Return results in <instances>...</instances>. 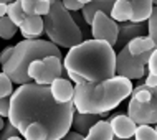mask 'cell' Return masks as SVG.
I'll use <instances>...</instances> for the list:
<instances>
[{"instance_id": "cell-1", "label": "cell", "mask_w": 157, "mask_h": 140, "mask_svg": "<svg viewBox=\"0 0 157 140\" xmlns=\"http://www.w3.org/2000/svg\"><path fill=\"white\" fill-rule=\"evenodd\" d=\"M73 114V101L66 104L56 102L50 86L36 83L22 84L10 96L8 120L20 134L27 125L40 124L48 130L50 140H60L70 132Z\"/></svg>"}, {"instance_id": "cell-2", "label": "cell", "mask_w": 157, "mask_h": 140, "mask_svg": "<svg viewBox=\"0 0 157 140\" xmlns=\"http://www.w3.org/2000/svg\"><path fill=\"white\" fill-rule=\"evenodd\" d=\"M68 79L79 83H101L116 76V51L101 40H84L70 48L63 59Z\"/></svg>"}, {"instance_id": "cell-3", "label": "cell", "mask_w": 157, "mask_h": 140, "mask_svg": "<svg viewBox=\"0 0 157 140\" xmlns=\"http://www.w3.org/2000/svg\"><path fill=\"white\" fill-rule=\"evenodd\" d=\"M132 92V81L113 76L101 83H79L75 86L73 105L76 112L108 114Z\"/></svg>"}, {"instance_id": "cell-4", "label": "cell", "mask_w": 157, "mask_h": 140, "mask_svg": "<svg viewBox=\"0 0 157 140\" xmlns=\"http://www.w3.org/2000/svg\"><path fill=\"white\" fill-rule=\"evenodd\" d=\"M46 56L61 58V51L55 43L45 40H23L13 46V53L10 59L2 66V73H5L12 83L15 84H28L32 79L28 78V66L35 59H43Z\"/></svg>"}, {"instance_id": "cell-5", "label": "cell", "mask_w": 157, "mask_h": 140, "mask_svg": "<svg viewBox=\"0 0 157 140\" xmlns=\"http://www.w3.org/2000/svg\"><path fill=\"white\" fill-rule=\"evenodd\" d=\"M43 27L50 41L55 43L58 48L60 46L73 48L84 41L81 30L75 23L71 12H68L63 7L61 0H52V8L48 15L43 17Z\"/></svg>"}, {"instance_id": "cell-6", "label": "cell", "mask_w": 157, "mask_h": 140, "mask_svg": "<svg viewBox=\"0 0 157 140\" xmlns=\"http://www.w3.org/2000/svg\"><path fill=\"white\" fill-rule=\"evenodd\" d=\"M28 78L36 84L50 86L55 79L63 78L65 68H63V59L56 56H46L43 59H35L28 66Z\"/></svg>"}, {"instance_id": "cell-7", "label": "cell", "mask_w": 157, "mask_h": 140, "mask_svg": "<svg viewBox=\"0 0 157 140\" xmlns=\"http://www.w3.org/2000/svg\"><path fill=\"white\" fill-rule=\"evenodd\" d=\"M152 51H146L142 54H134L129 53L127 46L119 50V53H116V76H122L127 79H142L146 74V66L147 61L151 58Z\"/></svg>"}, {"instance_id": "cell-8", "label": "cell", "mask_w": 157, "mask_h": 140, "mask_svg": "<svg viewBox=\"0 0 157 140\" xmlns=\"http://www.w3.org/2000/svg\"><path fill=\"white\" fill-rule=\"evenodd\" d=\"M127 116L137 125H152L157 124V96L149 101H136L129 99L127 104Z\"/></svg>"}, {"instance_id": "cell-9", "label": "cell", "mask_w": 157, "mask_h": 140, "mask_svg": "<svg viewBox=\"0 0 157 140\" xmlns=\"http://www.w3.org/2000/svg\"><path fill=\"white\" fill-rule=\"evenodd\" d=\"M91 36L93 40L106 41L114 48L117 41V23L104 12H98L91 23Z\"/></svg>"}, {"instance_id": "cell-10", "label": "cell", "mask_w": 157, "mask_h": 140, "mask_svg": "<svg viewBox=\"0 0 157 140\" xmlns=\"http://www.w3.org/2000/svg\"><path fill=\"white\" fill-rule=\"evenodd\" d=\"M146 30H147L146 22H141V23H132V22L117 23V41H116L114 46L124 48L131 40L146 35Z\"/></svg>"}, {"instance_id": "cell-11", "label": "cell", "mask_w": 157, "mask_h": 140, "mask_svg": "<svg viewBox=\"0 0 157 140\" xmlns=\"http://www.w3.org/2000/svg\"><path fill=\"white\" fill-rule=\"evenodd\" d=\"M113 134L116 138H132L137 129V124L131 119L127 114H119V116H113L109 119Z\"/></svg>"}, {"instance_id": "cell-12", "label": "cell", "mask_w": 157, "mask_h": 140, "mask_svg": "<svg viewBox=\"0 0 157 140\" xmlns=\"http://www.w3.org/2000/svg\"><path fill=\"white\" fill-rule=\"evenodd\" d=\"M50 92H52L53 99L60 104H66L73 101L75 94V86L71 84L70 79L66 78H58L50 84Z\"/></svg>"}, {"instance_id": "cell-13", "label": "cell", "mask_w": 157, "mask_h": 140, "mask_svg": "<svg viewBox=\"0 0 157 140\" xmlns=\"http://www.w3.org/2000/svg\"><path fill=\"white\" fill-rule=\"evenodd\" d=\"M20 33L23 35L25 40H38V36L43 35V17L40 15H27L25 20L20 25Z\"/></svg>"}, {"instance_id": "cell-14", "label": "cell", "mask_w": 157, "mask_h": 140, "mask_svg": "<svg viewBox=\"0 0 157 140\" xmlns=\"http://www.w3.org/2000/svg\"><path fill=\"white\" fill-rule=\"evenodd\" d=\"M108 114H83V112H76L73 114V120H71V129L75 132L86 135L90 132V129L96 122H99L101 119H104Z\"/></svg>"}, {"instance_id": "cell-15", "label": "cell", "mask_w": 157, "mask_h": 140, "mask_svg": "<svg viewBox=\"0 0 157 140\" xmlns=\"http://www.w3.org/2000/svg\"><path fill=\"white\" fill-rule=\"evenodd\" d=\"M114 2H116V0H91L90 3H86V5L81 8V15H83L84 22L88 25H91L93 18H94V15L98 12H104L106 15H109L113 10Z\"/></svg>"}, {"instance_id": "cell-16", "label": "cell", "mask_w": 157, "mask_h": 140, "mask_svg": "<svg viewBox=\"0 0 157 140\" xmlns=\"http://www.w3.org/2000/svg\"><path fill=\"white\" fill-rule=\"evenodd\" d=\"M124 2L132 8V17L131 22L132 23H141L149 18L152 12V0H124Z\"/></svg>"}, {"instance_id": "cell-17", "label": "cell", "mask_w": 157, "mask_h": 140, "mask_svg": "<svg viewBox=\"0 0 157 140\" xmlns=\"http://www.w3.org/2000/svg\"><path fill=\"white\" fill-rule=\"evenodd\" d=\"M83 140H114V134L109 120L101 119L90 129V132L83 137Z\"/></svg>"}, {"instance_id": "cell-18", "label": "cell", "mask_w": 157, "mask_h": 140, "mask_svg": "<svg viewBox=\"0 0 157 140\" xmlns=\"http://www.w3.org/2000/svg\"><path fill=\"white\" fill-rule=\"evenodd\" d=\"M126 46H127V50H129V53L134 54V56L142 54V53H146V51H152V50H155L154 41H152L149 36H146V35H144V36H137V38H134V40H131Z\"/></svg>"}, {"instance_id": "cell-19", "label": "cell", "mask_w": 157, "mask_h": 140, "mask_svg": "<svg viewBox=\"0 0 157 140\" xmlns=\"http://www.w3.org/2000/svg\"><path fill=\"white\" fill-rule=\"evenodd\" d=\"M109 17L114 20L116 23H124V22H131V17H132V8H131L124 0H116L113 5V10Z\"/></svg>"}, {"instance_id": "cell-20", "label": "cell", "mask_w": 157, "mask_h": 140, "mask_svg": "<svg viewBox=\"0 0 157 140\" xmlns=\"http://www.w3.org/2000/svg\"><path fill=\"white\" fill-rule=\"evenodd\" d=\"M7 17L13 22L15 27H20L22 25V22L25 20V12H23V8L22 5H20V0H15V2H10L8 3V7H7Z\"/></svg>"}, {"instance_id": "cell-21", "label": "cell", "mask_w": 157, "mask_h": 140, "mask_svg": "<svg viewBox=\"0 0 157 140\" xmlns=\"http://www.w3.org/2000/svg\"><path fill=\"white\" fill-rule=\"evenodd\" d=\"M17 30L18 27H15L13 22L5 15V17H0V38L3 40H12L17 35Z\"/></svg>"}, {"instance_id": "cell-22", "label": "cell", "mask_w": 157, "mask_h": 140, "mask_svg": "<svg viewBox=\"0 0 157 140\" xmlns=\"http://www.w3.org/2000/svg\"><path fill=\"white\" fill-rule=\"evenodd\" d=\"M134 140H157V130L151 125H137Z\"/></svg>"}, {"instance_id": "cell-23", "label": "cell", "mask_w": 157, "mask_h": 140, "mask_svg": "<svg viewBox=\"0 0 157 140\" xmlns=\"http://www.w3.org/2000/svg\"><path fill=\"white\" fill-rule=\"evenodd\" d=\"M147 33H149L147 36L154 41V45L157 48V5L152 7V12H151L149 18H147Z\"/></svg>"}, {"instance_id": "cell-24", "label": "cell", "mask_w": 157, "mask_h": 140, "mask_svg": "<svg viewBox=\"0 0 157 140\" xmlns=\"http://www.w3.org/2000/svg\"><path fill=\"white\" fill-rule=\"evenodd\" d=\"M13 94V83L5 73H0V97H10Z\"/></svg>"}, {"instance_id": "cell-25", "label": "cell", "mask_w": 157, "mask_h": 140, "mask_svg": "<svg viewBox=\"0 0 157 140\" xmlns=\"http://www.w3.org/2000/svg\"><path fill=\"white\" fill-rule=\"evenodd\" d=\"M15 135H20V132L10 124V120H7L3 129H2V132H0V140H8L10 137H15Z\"/></svg>"}, {"instance_id": "cell-26", "label": "cell", "mask_w": 157, "mask_h": 140, "mask_svg": "<svg viewBox=\"0 0 157 140\" xmlns=\"http://www.w3.org/2000/svg\"><path fill=\"white\" fill-rule=\"evenodd\" d=\"M50 8H52V2H48V0H36V3H35V15H40V17L48 15Z\"/></svg>"}, {"instance_id": "cell-27", "label": "cell", "mask_w": 157, "mask_h": 140, "mask_svg": "<svg viewBox=\"0 0 157 140\" xmlns=\"http://www.w3.org/2000/svg\"><path fill=\"white\" fill-rule=\"evenodd\" d=\"M61 3H63V7H65L68 12H79L84 7L83 3L78 2V0H61Z\"/></svg>"}, {"instance_id": "cell-28", "label": "cell", "mask_w": 157, "mask_h": 140, "mask_svg": "<svg viewBox=\"0 0 157 140\" xmlns=\"http://www.w3.org/2000/svg\"><path fill=\"white\" fill-rule=\"evenodd\" d=\"M147 69H149L151 74H155L157 76V48L152 50L151 58H149V61H147Z\"/></svg>"}, {"instance_id": "cell-29", "label": "cell", "mask_w": 157, "mask_h": 140, "mask_svg": "<svg viewBox=\"0 0 157 140\" xmlns=\"http://www.w3.org/2000/svg\"><path fill=\"white\" fill-rule=\"evenodd\" d=\"M35 3L36 0H20V5H22L25 15H35Z\"/></svg>"}, {"instance_id": "cell-30", "label": "cell", "mask_w": 157, "mask_h": 140, "mask_svg": "<svg viewBox=\"0 0 157 140\" xmlns=\"http://www.w3.org/2000/svg\"><path fill=\"white\" fill-rule=\"evenodd\" d=\"M71 17H73V20H75V23L79 27V30H81V33H83V36L86 35V22H84V18H83V15H79V12H71Z\"/></svg>"}, {"instance_id": "cell-31", "label": "cell", "mask_w": 157, "mask_h": 140, "mask_svg": "<svg viewBox=\"0 0 157 140\" xmlns=\"http://www.w3.org/2000/svg\"><path fill=\"white\" fill-rule=\"evenodd\" d=\"M10 112V97H0V116L8 119Z\"/></svg>"}, {"instance_id": "cell-32", "label": "cell", "mask_w": 157, "mask_h": 140, "mask_svg": "<svg viewBox=\"0 0 157 140\" xmlns=\"http://www.w3.org/2000/svg\"><path fill=\"white\" fill-rule=\"evenodd\" d=\"M12 53H13V46H7L5 50H3L2 53H0V64H5V63L10 59V56H12Z\"/></svg>"}, {"instance_id": "cell-33", "label": "cell", "mask_w": 157, "mask_h": 140, "mask_svg": "<svg viewBox=\"0 0 157 140\" xmlns=\"http://www.w3.org/2000/svg\"><path fill=\"white\" fill-rule=\"evenodd\" d=\"M139 84H144V86H147V87H154V86H157V76L149 73V74H147V78L142 79Z\"/></svg>"}, {"instance_id": "cell-34", "label": "cell", "mask_w": 157, "mask_h": 140, "mask_svg": "<svg viewBox=\"0 0 157 140\" xmlns=\"http://www.w3.org/2000/svg\"><path fill=\"white\" fill-rule=\"evenodd\" d=\"M83 137L84 135H81V134H78V132H68L66 135H63V137L60 138V140H83Z\"/></svg>"}, {"instance_id": "cell-35", "label": "cell", "mask_w": 157, "mask_h": 140, "mask_svg": "<svg viewBox=\"0 0 157 140\" xmlns=\"http://www.w3.org/2000/svg\"><path fill=\"white\" fill-rule=\"evenodd\" d=\"M7 7H8V3H0V17L7 15Z\"/></svg>"}, {"instance_id": "cell-36", "label": "cell", "mask_w": 157, "mask_h": 140, "mask_svg": "<svg viewBox=\"0 0 157 140\" xmlns=\"http://www.w3.org/2000/svg\"><path fill=\"white\" fill-rule=\"evenodd\" d=\"M3 125H5V120H3V117L0 116V132H2V129H3Z\"/></svg>"}, {"instance_id": "cell-37", "label": "cell", "mask_w": 157, "mask_h": 140, "mask_svg": "<svg viewBox=\"0 0 157 140\" xmlns=\"http://www.w3.org/2000/svg\"><path fill=\"white\" fill-rule=\"evenodd\" d=\"M78 2H79V3H83V5H86V3H90L91 0H78Z\"/></svg>"}, {"instance_id": "cell-38", "label": "cell", "mask_w": 157, "mask_h": 140, "mask_svg": "<svg viewBox=\"0 0 157 140\" xmlns=\"http://www.w3.org/2000/svg\"><path fill=\"white\" fill-rule=\"evenodd\" d=\"M8 140H23V138H20L18 135H15V137H10V138H8Z\"/></svg>"}, {"instance_id": "cell-39", "label": "cell", "mask_w": 157, "mask_h": 140, "mask_svg": "<svg viewBox=\"0 0 157 140\" xmlns=\"http://www.w3.org/2000/svg\"><path fill=\"white\" fill-rule=\"evenodd\" d=\"M114 140H134V138H116L114 137Z\"/></svg>"}, {"instance_id": "cell-40", "label": "cell", "mask_w": 157, "mask_h": 140, "mask_svg": "<svg viewBox=\"0 0 157 140\" xmlns=\"http://www.w3.org/2000/svg\"><path fill=\"white\" fill-rule=\"evenodd\" d=\"M152 5H157V0H152Z\"/></svg>"}, {"instance_id": "cell-41", "label": "cell", "mask_w": 157, "mask_h": 140, "mask_svg": "<svg viewBox=\"0 0 157 140\" xmlns=\"http://www.w3.org/2000/svg\"><path fill=\"white\" fill-rule=\"evenodd\" d=\"M0 3H8V2H7V0H0Z\"/></svg>"}, {"instance_id": "cell-42", "label": "cell", "mask_w": 157, "mask_h": 140, "mask_svg": "<svg viewBox=\"0 0 157 140\" xmlns=\"http://www.w3.org/2000/svg\"><path fill=\"white\" fill-rule=\"evenodd\" d=\"M7 2H8V3H10V2H15V0H7Z\"/></svg>"}, {"instance_id": "cell-43", "label": "cell", "mask_w": 157, "mask_h": 140, "mask_svg": "<svg viewBox=\"0 0 157 140\" xmlns=\"http://www.w3.org/2000/svg\"><path fill=\"white\" fill-rule=\"evenodd\" d=\"M154 129H155V130H157V125H155V127H154Z\"/></svg>"}, {"instance_id": "cell-44", "label": "cell", "mask_w": 157, "mask_h": 140, "mask_svg": "<svg viewBox=\"0 0 157 140\" xmlns=\"http://www.w3.org/2000/svg\"><path fill=\"white\" fill-rule=\"evenodd\" d=\"M48 2H52V0H48Z\"/></svg>"}]
</instances>
